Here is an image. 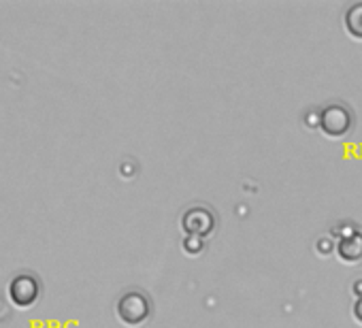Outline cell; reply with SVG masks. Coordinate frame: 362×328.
I'll return each mask as SVG.
<instances>
[{
	"mask_svg": "<svg viewBox=\"0 0 362 328\" xmlns=\"http://www.w3.org/2000/svg\"><path fill=\"white\" fill-rule=\"evenodd\" d=\"M115 315L122 324L130 328H139L149 322L153 315V300L141 288H130L122 292L115 300Z\"/></svg>",
	"mask_w": 362,
	"mask_h": 328,
	"instance_id": "1",
	"label": "cell"
},
{
	"mask_svg": "<svg viewBox=\"0 0 362 328\" xmlns=\"http://www.w3.org/2000/svg\"><path fill=\"white\" fill-rule=\"evenodd\" d=\"M356 126V115L347 102L332 100L317 109V128L328 139H345Z\"/></svg>",
	"mask_w": 362,
	"mask_h": 328,
	"instance_id": "2",
	"label": "cell"
},
{
	"mask_svg": "<svg viewBox=\"0 0 362 328\" xmlns=\"http://www.w3.org/2000/svg\"><path fill=\"white\" fill-rule=\"evenodd\" d=\"M179 226L186 237H197L207 241L218 228V213L209 205L194 203L188 209H184V213L179 218Z\"/></svg>",
	"mask_w": 362,
	"mask_h": 328,
	"instance_id": "3",
	"label": "cell"
},
{
	"mask_svg": "<svg viewBox=\"0 0 362 328\" xmlns=\"http://www.w3.org/2000/svg\"><path fill=\"white\" fill-rule=\"evenodd\" d=\"M337 237L334 254L343 264H360L362 262V228L351 224L349 220L341 222L330 230Z\"/></svg>",
	"mask_w": 362,
	"mask_h": 328,
	"instance_id": "4",
	"label": "cell"
},
{
	"mask_svg": "<svg viewBox=\"0 0 362 328\" xmlns=\"http://www.w3.org/2000/svg\"><path fill=\"white\" fill-rule=\"evenodd\" d=\"M39 279L33 273H20L9 283V296L18 307H30L39 298Z\"/></svg>",
	"mask_w": 362,
	"mask_h": 328,
	"instance_id": "5",
	"label": "cell"
},
{
	"mask_svg": "<svg viewBox=\"0 0 362 328\" xmlns=\"http://www.w3.org/2000/svg\"><path fill=\"white\" fill-rule=\"evenodd\" d=\"M343 28L354 41H362V0L351 3L343 11Z\"/></svg>",
	"mask_w": 362,
	"mask_h": 328,
	"instance_id": "6",
	"label": "cell"
},
{
	"mask_svg": "<svg viewBox=\"0 0 362 328\" xmlns=\"http://www.w3.org/2000/svg\"><path fill=\"white\" fill-rule=\"evenodd\" d=\"M205 247H207V241H205V239L186 237L184 241H181V250H184L188 256H199V254H203Z\"/></svg>",
	"mask_w": 362,
	"mask_h": 328,
	"instance_id": "7",
	"label": "cell"
},
{
	"mask_svg": "<svg viewBox=\"0 0 362 328\" xmlns=\"http://www.w3.org/2000/svg\"><path fill=\"white\" fill-rule=\"evenodd\" d=\"M334 247H337V241H332L330 237H326V245H324V237H320L317 243H315V250H317V254H322V256H328Z\"/></svg>",
	"mask_w": 362,
	"mask_h": 328,
	"instance_id": "8",
	"label": "cell"
},
{
	"mask_svg": "<svg viewBox=\"0 0 362 328\" xmlns=\"http://www.w3.org/2000/svg\"><path fill=\"white\" fill-rule=\"evenodd\" d=\"M351 317L362 326V296H358L354 300V307H351Z\"/></svg>",
	"mask_w": 362,
	"mask_h": 328,
	"instance_id": "9",
	"label": "cell"
},
{
	"mask_svg": "<svg viewBox=\"0 0 362 328\" xmlns=\"http://www.w3.org/2000/svg\"><path fill=\"white\" fill-rule=\"evenodd\" d=\"M351 292H354L356 298L362 296V279H354V281H351Z\"/></svg>",
	"mask_w": 362,
	"mask_h": 328,
	"instance_id": "10",
	"label": "cell"
}]
</instances>
